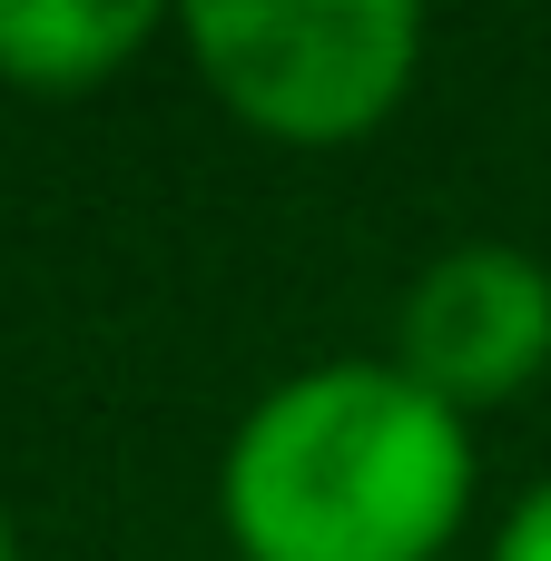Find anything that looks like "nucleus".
I'll return each instance as SVG.
<instances>
[{
	"label": "nucleus",
	"instance_id": "1",
	"mask_svg": "<svg viewBox=\"0 0 551 561\" xmlns=\"http://www.w3.org/2000/svg\"><path fill=\"white\" fill-rule=\"evenodd\" d=\"M217 513L246 561H444L473 513V434L404 365H306L237 424Z\"/></svg>",
	"mask_w": 551,
	"mask_h": 561
},
{
	"label": "nucleus",
	"instance_id": "2",
	"mask_svg": "<svg viewBox=\"0 0 551 561\" xmlns=\"http://www.w3.org/2000/svg\"><path fill=\"white\" fill-rule=\"evenodd\" d=\"M197 79L286 148H345L404 108L424 59L414 0H197Z\"/></svg>",
	"mask_w": 551,
	"mask_h": 561
},
{
	"label": "nucleus",
	"instance_id": "3",
	"mask_svg": "<svg viewBox=\"0 0 551 561\" xmlns=\"http://www.w3.org/2000/svg\"><path fill=\"white\" fill-rule=\"evenodd\" d=\"M394 365L454 414L513 404L551 365V266L493 237L434 256L394 316Z\"/></svg>",
	"mask_w": 551,
	"mask_h": 561
},
{
	"label": "nucleus",
	"instance_id": "4",
	"mask_svg": "<svg viewBox=\"0 0 551 561\" xmlns=\"http://www.w3.org/2000/svg\"><path fill=\"white\" fill-rule=\"evenodd\" d=\"M158 39L148 0H0V79L10 89H99Z\"/></svg>",
	"mask_w": 551,
	"mask_h": 561
},
{
	"label": "nucleus",
	"instance_id": "5",
	"mask_svg": "<svg viewBox=\"0 0 551 561\" xmlns=\"http://www.w3.org/2000/svg\"><path fill=\"white\" fill-rule=\"evenodd\" d=\"M493 561H551V483H532L513 503V523L493 533Z\"/></svg>",
	"mask_w": 551,
	"mask_h": 561
},
{
	"label": "nucleus",
	"instance_id": "6",
	"mask_svg": "<svg viewBox=\"0 0 551 561\" xmlns=\"http://www.w3.org/2000/svg\"><path fill=\"white\" fill-rule=\"evenodd\" d=\"M0 561H10V513H0Z\"/></svg>",
	"mask_w": 551,
	"mask_h": 561
}]
</instances>
